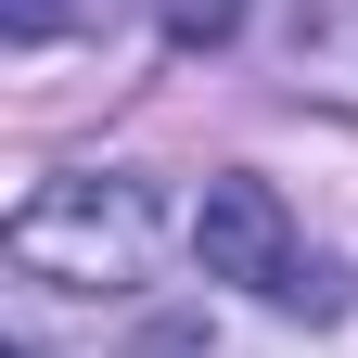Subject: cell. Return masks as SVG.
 I'll return each instance as SVG.
<instances>
[{"mask_svg":"<svg viewBox=\"0 0 358 358\" xmlns=\"http://www.w3.org/2000/svg\"><path fill=\"white\" fill-rule=\"evenodd\" d=\"M243 38V0H166V52H217Z\"/></svg>","mask_w":358,"mask_h":358,"instance_id":"obj_4","label":"cell"},{"mask_svg":"<svg viewBox=\"0 0 358 358\" xmlns=\"http://www.w3.org/2000/svg\"><path fill=\"white\" fill-rule=\"evenodd\" d=\"M282 64H294V103H333V115H358V0H294Z\"/></svg>","mask_w":358,"mask_h":358,"instance_id":"obj_3","label":"cell"},{"mask_svg":"<svg viewBox=\"0 0 358 358\" xmlns=\"http://www.w3.org/2000/svg\"><path fill=\"white\" fill-rule=\"evenodd\" d=\"M64 26H77V0H0V38H13V52H52Z\"/></svg>","mask_w":358,"mask_h":358,"instance_id":"obj_5","label":"cell"},{"mask_svg":"<svg viewBox=\"0 0 358 358\" xmlns=\"http://www.w3.org/2000/svg\"><path fill=\"white\" fill-rule=\"evenodd\" d=\"M166 243H192V217L166 205L154 166H52L0 231V256L52 294H141Z\"/></svg>","mask_w":358,"mask_h":358,"instance_id":"obj_1","label":"cell"},{"mask_svg":"<svg viewBox=\"0 0 358 358\" xmlns=\"http://www.w3.org/2000/svg\"><path fill=\"white\" fill-rule=\"evenodd\" d=\"M192 256H205V282L282 307V320H333V307H345V268L294 231V205L268 192L256 166H217V179H205V205H192Z\"/></svg>","mask_w":358,"mask_h":358,"instance_id":"obj_2","label":"cell"}]
</instances>
